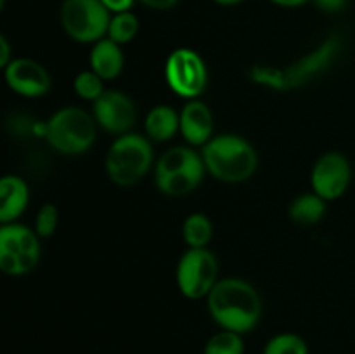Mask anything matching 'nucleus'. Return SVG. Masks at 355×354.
I'll use <instances>...</instances> for the list:
<instances>
[{"mask_svg":"<svg viewBox=\"0 0 355 354\" xmlns=\"http://www.w3.org/2000/svg\"><path fill=\"white\" fill-rule=\"evenodd\" d=\"M208 312L222 330L252 332L262 318L259 290L241 278H220L207 297Z\"/></svg>","mask_w":355,"mask_h":354,"instance_id":"1","label":"nucleus"},{"mask_svg":"<svg viewBox=\"0 0 355 354\" xmlns=\"http://www.w3.org/2000/svg\"><path fill=\"white\" fill-rule=\"evenodd\" d=\"M342 47V38L338 35H329L309 54L302 56L297 61L290 62L288 66L277 68V66L257 65L250 69V78L260 87L286 92V90L298 89L311 82L312 78L324 73L329 66L335 62Z\"/></svg>","mask_w":355,"mask_h":354,"instance_id":"2","label":"nucleus"},{"mask_svg":"<svg viewBox=\"0 0 355 354\" xmlns=\"http://www.w3.org/2000/svg\"><path fill=\"white\" fill-rule=\"evenodd\" d=\"M200 153L207 172L222 183L238 184L248 180L259 165L255 148L236 134L214 135Z\"/></svg>","mask_w":355,"mask_h":354,"instance_id":"3","label":"nucleus"},{"mask_svg":"<svg viewBox=\"0 0 355 354\" xmlns=\"http://www.w3.org/2000/svg\"><path fill=\"white\" fill-rule=\"evenodd\" d=\"M44 137L49 146L61 155H82L96 142L97 124L94 115L82 108L66 106L45 121Z\"/></svg>","mask_w":355,"mask_h":354,"instance_id":"4","label":"nucleus"},{"mask_svg":"<svg viewBox=\"0 0 355 354\" xmlns=\"http://www.w3.org/2000/svg\"><path fill=\"white\" fill-rule=\"evenodd\" d=\"M153 146L146 135L127 132L111 142L106 153V174L114 184L128 187L144 179L153 167Z\"/></svg>","mask_w":355,"mask_h":354,"instance_id":"5","label":"nucleus"},{"mask_svg":"<svg viewBox=\"0 0 355 354\" xmlns=\"http://www.w3.org/2000/svg\"><path fill=\"white\" fill-rule=\"evenodd\" d=\"M40 236L19 222L0 224V273L23 276L40 260Z\"/></svg>","mask_w":355,"mask_h":354,"instance_id":"6","label":"nucleus"},{"mask_svg":"<svg viewBox=\"0 0 355 354\" xmlns=\"http://www.w3.org/2000/svg\"><path fill=\"white\" fill-rule=\"evenodd\" d=\"M59 19L71 40L96 44L107 35L111 12L101 0H62Z\"/></svg>","mask_w":355,"mask_h":354,"instance_id":"7","label":"nucleus"},{"mask_svg":"<svg viewBox=\"0 0 355 354\" xmlns=\"http://www.w3.org/2000/svg\"><path fill=\"white\" fill-rule=\"evenodd\" d=\"M177 287L180 294L191 301L207 298L217 285L218 260L208 248H189L177 264Z\"/></svg>","mask_w":355,"mask_h":354,"instance_id":"8","label":"nucleus"},{"mask_svg":"<svg viewBox=\"0 0 355 354\" xmlns=\"http://www.w3.org/2000/svg\"><path fill=\"white\" fill-rule=\"evenodd\" d=\"M165 80L170 89L184 99H200L208 83V69L194 49L179 47L165 62Z\"/></svg>","mask_w":355,"mask_h":354,"instance_id":"9","label":"nucleus"},{"mask_svg":"<svg viewBox=\"0 0 355 354\" xmlns=\"http://www.w3.org/2000/svg\"><path fill=\"white\" fill-rule=\"evenodd\" d=\"M350 179H352V169H350L349 160L342 153H324L315 160L312 167V191L326 201H333L345 194Z\"/></svg>","mask_w":355,"mask_h":354,"instance_id":"10","label":"nucleus"},{"mask_svg":"<svg viewBox=\"0 0 355 354\" xmlns=\"http://www.w3.org/2000/svg\"><path fill=\"white\" fill-rule=\"evenodd\" d=\"M94 104V120L110 134L123 135L137 120V106L134 99L121 90H104Z\"/></svg>","mask_w":355,"mask_h":354,"instance_id":"11","label":"nucleus"},{"mask_svg":"<svg viewBox=\"0 0 355 354\" xmlns=\"http://www.w3.org/2000/svg\"><path fill=\"white\" fill-rule=\"evenodd\" d=\"M7 87L17 96L37 99L51 90L52 80L44 65L30 58L10 59L3 69Z\"/></svg>","mask_w":355,"mask_h":354,"instance_id":"12","label":"nucleus"},{"mask_svg":"<svg viewBox=\"0 0 355 354\" xmlns=\"http://www.w3.org/2000/svg\"><path fill=\"white\" fill-rule=\"evenodd\" d=\"M179 132L193 148H203L214 137V115L207 103L187 101L179 113Z\"/></svg>","mask_w":355,"mask_h":354,"instance_id":"13","label":"nucleus"},{"mask_svg":"<svg viewBox=\"0 0 355 354\" xmlns=\"http://www.w3.org/2000/svg\"><path fill=\"white\" fill-rule=\"evenodd\" d=\"M30 201V189L19 176L0 177V224L16 222L26 210Z\"/></svg>","mask_w":355,"mask_h":354,"instance_id":"14","label":"nucleus"},{"mask_svg":"<svg viewBox=\"0 0 355 354\" xmlns=\"http://www.w3.org/2000/svg\"><path fill=\"white\" fill-rule=\"evenodd\" d=\"M89 66L103 80H114L120 76L125 66V56L121 45L114 44L107 37L92 44L89 54Z\"/></svg>","mask_w":355,"mask_h":354,"instance_id":"15","label":"nucleus"},{"mask_svg":"<svg viewBox=\"0 0 355 354\" xmlns=\"http://www.w3.org/2000/svg\"><path fill=\"white\" fill-rule=\"evenodd\" d=\"M144 130L149 141H170L179 132V113L172 106L158 104L146 115Z\"/></svg>","mask_w":355,"mask_h":354,"instance_id":"16","label":"nucleus"},{"mask_svg":"<svg viewBox=\"0 0 355 354\" xmlns=\"http://www.w3.org/2000/svg\"><path fill=\"white\" fill-rule=\"evenodd\" d=\"M326 200H322L314 191L302 193L290 203L288 214L295 224L314 226L321 222L326 215Z\"/></svg>","mask_w":355,"mask_h":354,"instance_id":"17","label":"nucleus"},{"mask_svg":"<svg viewBox=\"0 0 355 354\" xmlns=\"http://www.w3.org/2000/svg\"><path fill=\"white\" fill-rule=\"evenodd\" d=\"M205 172H207L205 167H198V169L184 170V172L158 177V179H155L156 187H158L165 196H184V194H189L191 191H194L200 186V183L203 180Z\"/></svg>","mask_w":355,"mask_h":354,"instance_id":"18","label":"nucleus"},{"mask_svg":"<svg viewBox=\"0 0 355 354\" xmlns=\"http://www.w3.org/2000/svg\"><path fill=\"white\" fill-rule=\"evenodd\" d=\"M214 236V224L210 217L201 212L187 215L182 224V238L189 248H207Z\"/></svg>","mask_w":355,"mask_h":354,"instance_id":"19","label":"nucleus"},{"mask_svg":"<svg viewBox=\"0 0 355 354\" xmlns=\"http://www.w3.org/2000/svg\"><path fill=\"white\" fill-rule=\"evenodd\" d=\"M139 33V17L132 10L111 14L110 26H107L106 37L114 44L125 45L130 44Z\"/></svg>","mask_w":355,"mask_h":354,"instance_id":"20","label":"nucleus"},{"mask_svg":"<svg viewBox=\"0 0 355 354\" xmlns=\"http://www.w3.org/2000/svg\"><path fill=\"white\" fill-rule=\"evenodd\" d=\"M245 344H243L241 333L231 332V330H220L214 333L205 344L203 354H243Z\"/></svg>","mask_w":355,"mask_h":354,"instance_id":"21","label":"nucleus"},{"mask_svg":"<svg viewBox=\"0 0 355 354\" xmlns=\"http://www.w3.org/2000/svg\"><path fill=\"white\" fill-rule=\"evenodd\" d=\"M263 354H309V346L304 337L297 333H277L266 344Z\"/></svg>","mask_w":355,"mask_h":354,"instance_id":"22","label":"nucleus"},{"mask_svg":"<svg viewBox=\"0 0 355 354\" xmlns=\"http://www.w3.org/2000/svg\"><path fill=\"white\" fill-rule=\"evenodd\" d=\"M73 89L80 99L90 101V103H96L106 90L104 89V80L97 76L92 69L78 73L73 80Z\"/></svg>","mask_w":355,"mask_h":354,"instance_id":"23","label":"nucleus"},{"mask_svg":"<svg viewBox=\"0 0 355 354\" xmlns=\"http://www.w3.org/2000/svg\"><path fill=\"white\" fill-rule=\"evenodd\" d=\"M59 224V210L54 203L42 205L35 217V233L42 238H51Z\"/></svg>","mask_w":355,"mask_h":354,"instance_id":"24","label":"nucleus"},{"mask_svg":"<svg viewBox=\"0 0 355 354\" xmlns=\"http://www.w3.org/2000/svg\"><path fill=\"white\" fill-rule=\"evenodd\" d=\"M101 2L111 14H116L123 12V10H130L135 0H101Z\"/></svg>","mask_w":355,"mask_h":354,"instance_id":"25","label":"nucleus"},{"mask_svg":"<svg viewBox=\"0 0 355 354\" xmlns=\"http://www.w3.org/2000/svg\"><path fill=\"white\" fill-rule=\"evenodd\" d=\"M322 12H340L347 6V0H311Z\"/></svg>","mask_w":355,"mask_h":354,"instance_id":"26","label":"nucleus"},{"mask_svg":"<svg viewBox=\"0 0 355 354\" xmlns=\"http://www.w3.org/2000/svg\"><path fill=\"white\" fill-rule=\"evenodd\" d=\"M139 2L153 10H170L179 3V0H139Z\"/></svg>","mask_w":355,"mask_h":354,"instance_id":"27","label":"nucleus"},{"mask_svg":"<svg viewBox=\"0 0 355 354\" xmlns=\"http://www.w3.org/2000/svg\"><path fill=\"white\" fill-rule=\"evenodd\" d=\"M10 62V44L2 33H0V69H6Z\"/></svg>","mask_w":355,"mask_h":354,"instance_id":"28","label":"nucleus"},{"mask_svg":"<svg viewBox=\"0 0 355 354\" xmlns=\"http://www.w3.org/2000/svg\"><path fill=\"white\" fill-rule=\"evenodd\" d=\"M269 2H272V3H276V6H279V7H300V6H304V3H307V2H311V0H269Z\"/></svg>","mask_w":355,"mask_h":354,"instance_id":"29","label":"nucleus"},{"mask_svg":"<svg viewBox=\"0 0 355 354\" xmlns=\"http://www.w3.org/2000/svg\"><path fill=\"white\" fill-rule=\"evenodd\" d=\"M214 2L222 7H231V6H238V3H241L243 0H214Z\"/></svg>","mask_w":355,"mask_h":354,"instance_id":"30","label":"nucleus"},{"mask_svg":"<svg viewBox=\"0 0 355 354\" xmlns=\"http://www.w3.org/2000/svg\"><path fill=\"white\" fill-rule=\"evenodd\" d=\"M3 6H6V0H0V10L3 9Z\"/></svg>","mask_w":355,"mask_h":354,"instance_id":"31","label":"nucleus"}]
</instances>
